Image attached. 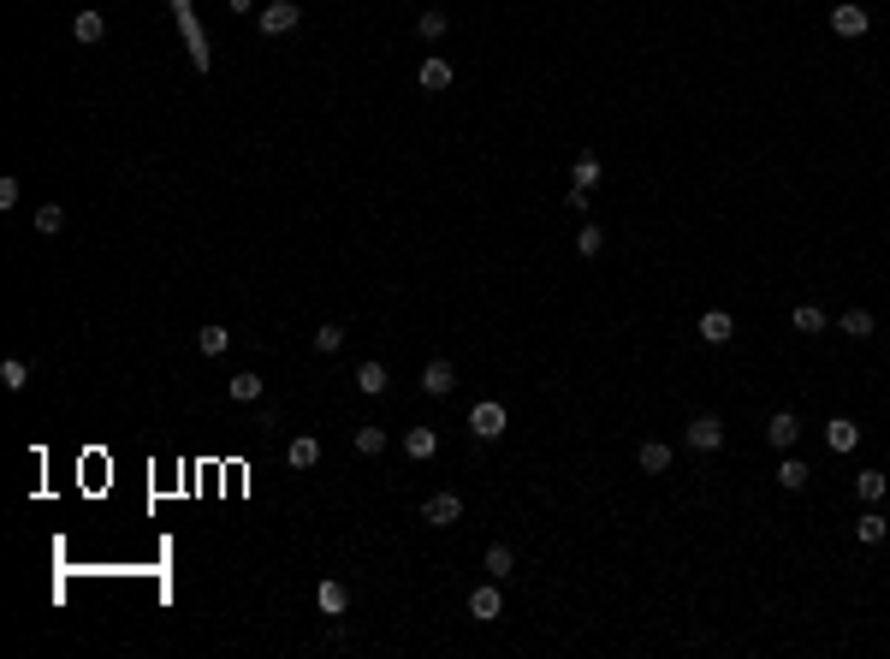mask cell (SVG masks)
<instances>
[{"instance_id": "cell-34", "label": "cell", "mask_w": 890, "mask_h": 659, "mask_svg": "<svg viewBox=\"0 0 890 659\" xmlns=\"http://www.w3.org/2000/svg\"><path fill=\"white\" fill-rule=\"evenodd\" d=\"M226 6H232V12H256V0H226Z\"/></svg>"}, {"instance_id": "cell-13", "label": "cell", "mask_w": 890, "mask_h": 659, "mask_svg": "<svg viewBox=\"0 0 890 659\" xmlns=\"http://www.w3.org/2000/svg\"><path fill=\"white\" fill-rule=\"evenodd\" d=\"M671 458H677V452H671V446H665V439H647V446L635 452V463H641L647 476H665V469H671Z\"/></svg>"}, {"instance_id": "cell-22", "label": "cell", "mask_w": 890, "mask_h": 659, "mask_svg": "<svg viewBox=\"0 0 890 659\" xmlns=\"http://www.w3.org/2000/svg\"><path fill=\"white\" fill-rule=\"evenodd\" d=\"M415 36L439 42V36H445V12H439V6H422V12H415Z\"/></svg>"}, {"instance_id": "cell-29", "label": "cell", "mask_w": 890, "mask_h": 659, "mask_svg": "<svg viewBox=\"0 0 890 659\" xmlns=\"http://www.w3.org/2000/svg\"><path fill=\"white\" fill-rule=\"evenodd\" d=\"M855 535H861V540H867V547H878V540H885V535H890V517H878V511H867V517H861V523H855Z\"/></svg>"}, {"instance_id": "cell-1", "label": "cell", "mask_w": 890, "mask_h": 659, "mask_svg": "<svg viewBox=\"0 0 890 659\" xmlns=\"http://www.w3.org/2000/svg\"><path fill=\"white\" fill-rule=\"evenodd\" d=\"M505 428H511V410H505L499 399H481V404L469 410V434H475V439H499Z\"/></svg>"}, {"instance_id": "cell-30", "label": "cell", "mask_w": 890, "mask_h": 659, "mask_svg": "<svg viewBox=\"0 0 890 659\" xmlns=\"http://www.w3.org/2000/svg\"><path fill=\"white\" fill-rule=\"evenodd\" d=\"M59 226H66V208H59V202H42V208H36V232H42V238H54Z\"/></svg>"}, {"instance_id": "cell-25", "label": "cell", "mask_w": 890, "mask_h": 659, "mask_svg": "<svg viewBox=\"0 0 890 659\" xmlns=\"http://www.w3.org/2000/svg\"><path fill=\"white\" fill-rule=\"evenodd\" d=\"M795 333H825V309L819 303H795Z\"/></svg>"}, {"instance_id": "cell-20", "label": "cell", "mask_w": 890, "mask_h": 659, "mask_svg": "<svg viewBox=\"0 0 890 659\" xmlns=\"http://www.w3.org/2000/svg\"><path fill=\"white\" fill-rule=\"evenodd\" d=\"M356 392H368V399H380V392H386V362H362V368H356Z\"/></svg>"}, {"instance_id": "cell-28", "label": "cell", "mask_w": 890, "mask_h": 659, "mask_svg": "<svg viewBox=\"0 0 890 659\" xmlns=\"http://www.w3.org/2000/svg\"><path fill=\"white\" fill-rule=\"evenodd\" d=\"M593 184H600V155L582 149V155H576V190H593Z\"/></svg>"}, {"instance_id": "cell-31", "label": "cell", "mask_w": 890, "mask_h": 659, "mask_svg": "<svg viewBox=\"0 0 890 659\" xmlns=\"http://www.w3.org/2000/svg\"><path fill=\"white\" fill-rule=\"evenodd\" d=\"M338 345H344V327H338V321H321V327H315V351H321V357H333Z\"/></svg>"}, {"instance_id": "cell-9", "label": "cell", "mask_w": 890, "mask_h": 659, "mask_svg": "<svg viewBox=\"0 0 890 659\" xmlns=\"http://www.w3.org/2000/svg\"><path fill=\"white\" fill-rule=\"evenodd\" d=\"M766 439L778 446V452H795V439H801V416H795V410H778V416L766 422Z\"/></svg>"}, {"instance_id": "cell-21", "label": "cell", "mask_w": 890, "mask_h": 659, "mask_svg": "<svg viewBox=\"0 0 890 659\" xmlns=\"http://www.w3.org/2000/svg\"><path fill=\"white\" fill-rule=\"evenodd\" d=\"M885 487H890V476H885V469H861V476H855V493H861L867 505H878V500H885Z\"/></svg>"}, {"instance_id": "cell-33", "label": "cell", "mask_w": 890, "mask_h": 659, "mask_svg": "<svg viewBox=\"0 0 890 659\" xmlns=\"http://www.w3.org/2000/svg\"><path fill=\"white\" fill-rule=\"evenodd\" d=\"M19 197H24V184L6 173V179H0V208H19Z\"/></svg>"}, {"instance_id": "cell-18", "label": "cell", "mask_w": 890, "mask_h": 659, "mask_svg": "<svg viewBox=\"0 0 890 659\" xmlns=\"http://www.w3.org/2000/svg\"><path fill=\"white\" fill-rule=\"evenodd\" d=\"M285 458H291V469H315V463H321V439L315 434H297Z\"/></svg>"}, {"instance_id": "cell-7", "label": "cell", "mask_w": 890, "mask_h": 659, "mask_svg": "<svg viewBox=\"0 0 890 659\" xmlns=\"http://www.w3.org/2000/svg\"><path fill=\"white\" fill-rule=\"evenodd\" d=\"M315 606L327 612V618H344V612H351V588H344L338 577H321V588H315Z\"/></svg>"}, {"instance_id": "cell-32", "label": "cell", "mask_w": 890, "mask_h": 659, "mask_svg": "<svg viewBox=\"0 0 890 659\" xmlns=\"http://www.w3.org/2000/svg\"><path fill=\"white\" fill-rule=\"evenodd\" d=\"M576 250H582V256H600V250H606V226H582V232H576Z\"/></svg>"}, {"instance_id": "cell-8", "label": "cell", "mask_w": 890, "mask_h": 659, "mask_svg": "<svg viewBox=\"0 0 890 659\" xmlns=\"http://www.w3.org/2000/svg\"><path fill=\"white\" fill-rule=\"evenodd\" d=\"M499 612H505V594H499V582H481V588L469 594V618H475V624H493Z\"/></svg>"}, {"instance_id": "cell-17", "label": "cell", "mask_w": 890, "mask_h": 659, "mask_svg": "<svg viewBox=\"0 0 890 659\" xmlns=\"http://www.w3.org/2000/svg\"><path fill=\"white\" fill-rule=\"evenodd\" d=\"M808 476H813L808 463L795 458V452H784V463H778V487H790V493H801V487H808Z\"/></svg>"}, {"instance_id": "cell-23", "label": "cell", "mask_w": 890, "mask_h": 659, "mask_svg": "<svg viewBox=\"0 0 890 659\" xmlns=\"http://www.w3.org/2000/svg\"><path fill=\"white\" fill-rule=\"evenodd\" d=\"M837 333H849V339H872V309H843Z\"/></svg>"}, {"instance_id": "cell-4", "label": "cell", "mask_w": 890, "mask_h": 659, "mask_svg": "<svg viewBox=\"0 0 890 659\" xmlns=\"http://www.w3.org/2000/svg\"><path fill=\"white\" fill-rule=\"evenodd\" d=\"M683 439H689V452H718V446H724V422L718 416H694L689 428H683Z\"/></svg>"}, {"instance_id": "cell-6", "label": "cell", "mask_w": 890, "mask_h": 659, "mask_svg": "<svg viewBox=\"0 0 890 659\" xmlns=\"http://www.w3.org/2000/svg\"><path fill=\"white\" fill-rule=\"evenodd\" d=\"M452 386H457V368L445 357H434L422 368V392H428V399H452Z\"/></svg>"}, {"instance_id": "cell-11", "label": "cell", "mask_w": 890, "mask_h": 659, "mask_svg": "<svg viewBox=\"0 0 890 659\" xmlns=\"http://www.w3.org/2000/svg\"><path fill=\"white\" fill-rule=\"evenodd\" d=\"M415 83H422L428 96H439V89H452V66L439 60V54H428V60H422V72H415Z\"/></svg>"}, {"instance_id": "cell-5", "label": "cell", "mask_w": 890, "mask_h": 659, "mask_svg": "<svg viewBox=\"0 0 890 659\" xmlns=\"http://www.w3.org/2000/svg\"><path fill=\"white\" fill-rule=\"evenodd\" d=\"M457 517H463V493H434V500L422 505V523H428V529H452Z\"/></svg>"}, {"instance_id": "cell-3", "label": "cell", "mask_w": 890, "mask_h": 659, "mask_svg": "<svg viewBox=\"0 0 890 659\" xmlns=\"http://www.w3.org/2000/svg\"><path fill=\"white\" fill-rule=\"evenodd\" d=\"M831 30H837V36H867V30H872V12H867V6H855V0H837V6H831Z\"/></svg>"}, {"instance_id": "cell-26", "label": "cell", "mask_w": 890, "mask_h": 659, "mask_svg": "<svg viewBox=\"0 0 890 659\" xmlns=\"http://www.w3.org/2000/svg\"><path fill=\"white\" fill-rule=\"evenodd\" d=\"M351 446L362 452V458H380V452H386V428H356Z\"/></svg>"}, {"instance_id": "cell-14", "label": "cell", "mask_w": 890, "mask_h": 659, "mask_svg": "<svg viewBox=\"0 0 890 659\" xmlns=\"http://www.w3.org/2000/svg\"><path fill=\"white\" fill-rule=\"evenodd\" d=\"M404 452H410L415 463H428L439 452V434H434V428H404Z\"/></svg>"}, {"instance_id": "cell-2", "label": "cell", "mask_w": 890, "mask_h": 659, "mask_svg": "<svg viewBox=\"0 0 890 659\" xmlns=\"http://www.w3.org/2000/svg\"><path fill=\"white\" fill-rule=\"evenodd\" d=\"M256 24H261V36H285V30L303 24V6H297V0H267Z\"/></svg>"}, {"instance_id": "cell-12", "label": "cell", "mask_w": 890, "mask_h": 659, "mask_svg": "<svg viewBox=\"0 0 890 659\" xmlns=\"http://www.w3.org/2000/svg\"><path fill=\"white\" fill-rule=\"evenodd\" d=\"M731 333H736V321L724 315V309H707V315H700V345H731Z\"/></svg>"}, {"instance_id": "cell-16", "label": "cell", "mask_w": 890, "mask_h": 659, "mask_svg": "<svg viewBox=\"0 0 890 659\" xmlns=\"http://www.w3.org/2000/svg\"><path fill=\"white\" fill-rule=\"evenodd\" d=\"M197 351H202V357H226V351H232V333H226L220 321H208V327L197 333Z\"/></svg>"}, {"instance_id": "cell-24", "label": "cell", "mask_w": 890, "mask_h": 659, "mask_svg": "<svg viewBox=\"0 0 890 659\" xmlns=\"http://www.w3.org/2000/svg\"><path fill=\"white\" fill-rule=\"evenodd\" d=\"M226 392H232L237 404H256V399H261V375H250V368H244V375L226 380Z\"/></svg>"}, {"instance_id": "cell-19", "label": "cell", "mask_w": 890, "mask_h": 659, "mask_svg": "<svg viewBox=\"0 0 890 659\" xmlns=\"http://www.w3.org/2000/svg\"><path fill=\"white\" fill-rule=\"evenodd\" d=\"M481 564H487V577H493V582H505V577L516 570V553L505 547V540H493V547H487V559H481Z\"/></svg>"}, {"instance_id": "cell-27", "label": "cell", "mask_w": 890, "mask_h": 659, "mask_svg": "<svg viewBox=\"0 0 890 659\" xmlns=\"http://www.w3.org/2000/svg\"><path fill=\"white\" fill-rule=\"evenodd\" d=\"M0 386H6V392H24V386H30V368H24V357H6V362H0Z\"/></svg>"}, {"instance_id": "cell-10", "label": "cell", "mask_w": 890, "mask_h": 659, "mask_svg": "<svg viewBox=\"0 0 890 659\" xmlns=\"http://www.w3.org/2000/svg\"><path fill=\"white\" fill-rule=\"evenodd\" d=\"M825 446L843 458V452H855V446H861V428H855L849 416H831V422H825Z\"/></svg>"}, {"instance_id": "cell-15", "label": "cell", "mask_w": 890, "mask_h": 659, "mask_svg": "<svg viewBox=\"0 0 890 659\" xmlns=\"http://www.w3.org/2000/svg\"><path fill=\"white\" fill-rule=\"evenodd\" d=\"M72 36H78L83 48H89V42H101V36H107V19H101L96 6H83L78 19H72Z\"/></svg>"}]
</instances>
